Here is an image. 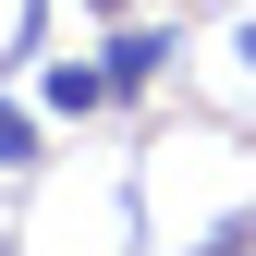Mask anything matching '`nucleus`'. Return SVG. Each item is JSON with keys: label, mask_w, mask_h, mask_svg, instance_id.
<instances>
[{"label": "nucleus", "mask_w": 256, "mask_h": 256, "mask_svg": "<svg viewBox=\"0 0 256 256\" xmlns=\"http://www.w3.org/2000/svg\"><path fill=\"white\" fill-rule=\"evenodd\" d=\"M86 12H110V24H122V12H134V0H86Z\"/></svg>", "instance_id": "39448f33"}, {"label": "nucleus", "mask_w": 256, "mask_h": 256, "mask_svg": "<svg viewBox=\"0 0 256 256\" xmlns=\"http://www.w3.org/2000/svg\"><path fill=\"white\" fill-rule=\"evenodd\" d=\"M37 98H49L61 122H86V110H110V74H98V61H49V74H37Z\"/></svg>", "instance_id": "f03ea898"}, {"label": "nucleus", "mask_w": 256, "mask_h": 256, "mask_svg": "<svg viewBox=\"0 0 256 256\" xmlns=\"http://www.w3.org/2000/svg\"><path fill=\"white\" fill-rule=\"evenodd\" d=\"M98 74H110V98H134V86H158V74H171V37H158V24H110Z\"/></svg>", "instance_id": "f257e3e1"}, {"label": "nucleus", "mask_w": 256, "mask_h": 256, "mask_svg": "<svg viewBox=\"0 0 256 256\" xmlns=\"http://www.w3.org/2000/svg\"><path fill=\"white\" fill-rule=\"evenodd\" d=\"M244 244H256V220H232V232H208L196 256H244Z\"/></svg>", "instance_id": "20e7f679"}, {"label": "nucleus", "mask_w": 256, "mask_h": 256, "mask_svg": "<svg viewBox=\"0 0 256 256\" xmlns=\"http://www.w3.org/2000/svg\"><path fill=\"white\" fill-rule=\"evenodd\" d=\"M24 158H37V122H24V110H0V171H24Z\"/></svg>", "instance_id": "7ed1b4c3"}]
</instances>
